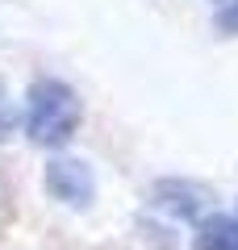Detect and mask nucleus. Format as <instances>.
<instances>
[{
	"mask_svg": "<svg viewBox=\"0 0 238 250\" xmlns=\"http://www.w3.org/2000/svg\"><path fill=\"white\" fill-rule=\"evenodd\" d=\"M79 104L75 88H67L63 80H34L25 92V134L38 146H67L79 129Z\"/></svg>",
	"mask_w": 238,
	"mask_h": 250,
	"instance_id": "1",
	"label": "nucleus"
},
{
	"mask_svg": "<svg viewBox=\"0 0 238 250\" xmlns=\"http://www.w3.org/2000/svg\"><path fill=\"white\" fill-rule=\"evenodd\" d=\"M213 29L238 38V0H213Z\"/></svg>",
	"mask_w": 238,
	"mask_h": 250,
	"instance_id": "5",
	"label": "nucleus"
},
{
	"mask_svg": "<svg viewBox=\"0 0 238 250\" xmlns=\"http://www.w3.org/2000/svg\"><path fill=\"white\" fill-rule=\"evenodd\" d=\"M150 200H155L159 208H167V213L176 217H201L205 200H209V192H205L201 184H184V179H163V184H155V192H150Z\"/></svg>",
	"mask_w": 238,
	"mask_h": 250,
	"instance_id": "3",
	"label": "nucleus"
},
{
	"mask_svg": "<svg viewBox=\"0 0 238 250\" xmlns=\"http://www.w3.org/2000/svg\"><path fill=\"white\" fill-rule=\"evenodd\" d=\"M13 134V108H9V96H4V88H0V142Z\"/></svg>",
	"mask_w": 238,
	"mask_h": 250,
	"instance_id": "6",
	"label": "nucleus"
},
{
	"mask_svg": "<svg viewBox=\"0 0 238 250\" xmlns=\"http://www.w3.org/2000/svg\"><path fill=\"white\" fill-rule=\"evenodd\" d=\"M46 192L67 208H88L96 196V179L84 159H50L46 163Z\"/></svg>",
	"mask_w": 238,
	"mask_h": 250,
	"instance_id": "2",
	"label": "nucleus"
},
{
	"mask_svg": "<svg viewBox=\"0 0 238 250\" xmlns=\"http://www.w3.org/2000/svg\"><path fill=\"white\" fill-rule=\"evenodd\" d=\"M192 250H238V217H205L196 225Z\"/></svg>",
	"mask_w": 238,
	"mask_h": 250,
	"instance_id": "4",
	"label": "nucleus"
}]
</instances>
